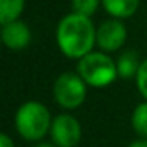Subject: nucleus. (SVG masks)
<instances>
[{
  "label": "nucleus",
  "mask_w": 147,
  "mask_h": 147,
  "mask_svg": "<svg viewBox=\"0 0 147 147\" xmlns=\"http://www.w3.org/2000/svg\"><path fill=\"white\" fill-rule=\"evenodd\" d=\"M32 41V32L29 26L21 19L2 24V43L10 51L26 49Z\"/></svg>",
  "instance_id": "nucleus-7"
},
{
  "label": "nucleus",
  "mask_w": 147,
  "mask_h": 147,
  "mask_svg": "<svg viewBox=\"0 0 147 147\" xmlns=\"http://www.w3.org/2000/svg\"><path fill=\"white\" fill-rule=\"evenodd\" d=\"M141 0H101V7L111 18L128 19L139 10Z\"/></svg>",
  "instance_id": "nucleus-8"
},
{
  "label": "nucleus",
  "mask_w": 147,
  "mask_h": 147,
  "mask_svg": "<svg viewBox=\"0 0 147 147\" xmlns=\"http://www.w3.org/2000/svg\"><path fill=\"white\" fill-rule=\"evenodd\" d=\"M76 71L81 74L89 87L103 89L119 78L115 60L105 51H90L78 60Z\"/></svg>",
  "instance_id": "nucleus-3"
},
{
  "label": "nucleus",
  "mask_w": 147,
  "mask_h": 147,
  "mask_svg": "<svg viewBox=\"0 0 147 147\" xmlns=\"http://www.w3.org/2000/svg\"><path fill=\"white\" fill-rule=\"evenodd\" d=\"M52 117L46 105L36 100H29L18 108L14 115V127L22 139L38 142L49 134Z\"/></svg>",
  "instance_id": "nucleus-2"
},
{
  "label": "nucleus",
  "mask_w": 147,
  "mask_h": 147,
  "mask_svg": "<svg viewBox=\"0 0 147 147\" xmlns=\"http://www.w3.org/2000/svg\"><path fill=\"white\" fill-rule=\"evenodd\" d=\"M87 82L81 78V74L73 71H65L59 74L52 86V95L60 108L67 111L78 109L84 105L87 98Z\"/></svg>",
  "instance_id": "nucleus-4"
},
{
  "label": "nucleus",
  "mask_w": 147,
  "mask_h": 147,
  "mask_svg": "<svg viewBox=\"0 0 147 147\" xmlns=\"http://www.w3.org/2000/svg\"><path fill=\"white\" fill-rule=\"evenodd\" d=\"M134 82H136V89L141 93L144 100H147V57L141 62L138 74L134 78Z\"/></svg>",
  "instance_id": "nucleus-13"
},
{
  "label": "nucleus",
  "mask_w": 147,
  "mask_h": 147,
  "mask_svg": "<svg viewBox=\"0 0 147 147\" xmlns=\"http://www.w3.org/2000/svg\"><path fill=\"white\" fill-rule=\"evenodd\" d=\"M55 43L65 57L79 60L96 46V27L89 16L71 11L59 21Z\"/></svg>",
  "instance_id": "nucleus-1"
},
{
  "label": "nucleus",
  "mask_w": 147,
  "mask_h": 147,
  "mask_svg": "<svg viewBox=\"0 0 147 147\" xmlns=\"http://www.w3.org/2000/svg\"><path fill=\"white\" fill-rule=\"evenodd\" d=\"M139 57L134 51H125L122 52L120 55L115 60V65H117V73L120 79H134L138 74V70H139L141 65Z\"/></svg>",
  "instance_id": "nucleus-9"
},
{
  "label": "nucleus",
  "mask_w": 147,
  "mask_h": 147,
  "mask_svg": "<svg viewBox=\"0 0 147 147\" xmlns=\"http://www.w3.org/2000/svg\"><path fill=\"white\" fill-rule=\"evenodd\" d=\"M127 27L123 19L111 18L96 27V46L105 52H115L127 41Z\"/></svg>",
  "instance_id": "nucleus-6"
},
{
  "label": "nucleus",
  "mask_w": 147,
  "mask_h": 147,
  "mask_svg": "<svg viewBox=\"0 0 147 147\" xmlns=\"http://www.w3.org/2000/svg\"><path fill=\"white\" fill-rule=\"evenodd\" d=\"M127 147H147V138H142V136H139L138 139L131 141V142L128 144Z\"/></svg>",
  "instance_id": "nucleus-15"
},
{
  "label": "nucleus",
  "mask_w": 147,
  "mask_h": 147,
  "mask_svg": "<svg viewBox=\"0 0 147 147\" xmlns=\"http://www.w3.org/2000/svg\"><path fill=\"white\" fill-rule=\"evenodd\" d=\"M131 127L138 136L147 138V100L136 106L131 114Z\"/></svg>",
  "instance_id": "nucleus-11"
},
{
  "label": "nucleus",
  "mask_w": 147,
  "mask_h": 147,
  "mask_svg": "<svg viewBox=\"0 0 147 147\" xmlns=\"http://www.w3.org/2000/svg\"><path fill=\"white\" fill-rule=\"evenodd\" d=\"M100 5L101 0H71V11L90 18L98 11Z\"/></svg>",
  "instance_id": "nucleus-12"
},
{
  "label": "nucleus",
  "mask_w": 147,
  "mask_h": 147,
  "mask_svg": "<svg viewBox=\"0 0 147 147\" xmlns=\"http://www.w3.org/2000/svg\"><path fill=\"white\" fill-rule=\"evenodd\" d=\"M49 134H51V141L59 147H76L81 142L82 127L74 115L62 112L52 117Z\"/></svg>",
  "instance_id": "nucleus-5"
},
{
  "label": "nucleus",
  "mask_w": 147,
  "mask_h": 147,
  "mask_svg": "<svg viewBox=\"0 0 147 147\" xmlns=\"http://www.w3.org/2000/svg\"><path fill=\"white\" fill-rule=\"evenodd\" d=\"M35 147H59V146L54 142H38L35 144Z\"/></svg>",
  "instance_id": "nucleus-16"
},
{
  "label": "nucleus",
  "mask_w": 147,
  "mask_h": 147,
  "mask_svg": "<svg viewBox=\"0 0 147 147\" xmlns=\"http://www.w3.org/2000/svg\"><path fill=\"white\" fill-rule=\"evenodd\" d=\"M0 147H14V142L10 138V134H7V133L0 134Z\"/></svg>",
  "instance_id": "nucleus-14"
},
{
  "label": "nucleus",
  "mask_w": 147,
  "mask_h": 147,
  "mask_svg": "<svg viewBox=\"0 0 147 147\" xmlns=\"http://www.w3.org/2000/svg\"><path fill=\"white\" fill-rule=\"evenodd\" d=\"M26 8V0H0V24L19 19Z\"/></svg>",
  "instance_id": "nucleus-10"
}]
</instances>
